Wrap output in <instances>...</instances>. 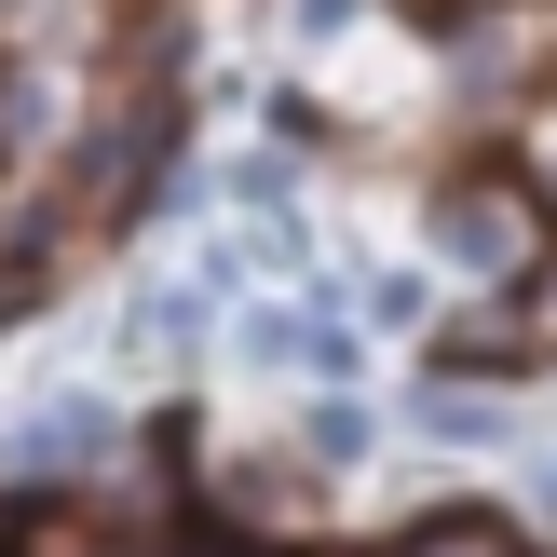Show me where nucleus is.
I'll use <instances>...</instances> for the list:
<instances>
[{"label": "nucleus", "instance_id": "nucleus-1", "mask_svg": "<svg viewBox=\"0 0 557 557\" xmlns=\"http://www.w3.org/2000/svg\"><path fill=\"white\" fill-rule=\"evenodd\" d=\"M435 245H449L476 286H517V272L557 245L544 177H517V163H476V177H449V190H435Z\"/></svg>", "mask_w": 557, "mask_h": 557}, {"label": "nucleus", "instance_id": "nucleus-2", "mask_svg": "<svg viewBox=\"0 0 557 557\" xmlns=\"http://www.w3.org/2000/svg\"><path fill=\"white\" fill-rule=\"evenodd\" d=\"M163 150H177L163 96H109V109H96V136L69 150V190H54V218H69V232H109V218H123L136 190L163 177Z\"/></svg>", "mask_w": 557, "mask_h": 557}, {"label": "nucleus", "instance_id": "nucleus-3", "mask_svg": "<svg viewBox=\"0 0 557 557\" xmlns=\"http://www.w3.org/2000/svg\"><path fill=\"white\" fill-rule=\"evenodd\" d=\"M449 354H462V368H544V354H557V245L517 272L504 299H476V313L449 326Z\"/></svg>", "mask_w": 557, "mask_h": 557}, {"label": "nucleus", "instance_id": "nucleus-4", "mask_svg": "<svg viewBox=\"0 0 557 557\" xmlns=\"http://www.w3.org/2000/svg\"><path fill=\"white\" fill-rule=\"evenodd\" d=\"M462 82H476V96H531V82H557V14H531V0L462 14Z\"/></svg>", "mask_w": 557, "mask_h": 557}, {"label": "nucleus", "instance_id": "nucleus-5", "mask_svg": "<svg viewBox=\"0 0 557 557\" xmlns=\"http://www.w3.org/2000/svg\"><path fill=\"white\" fill-rule=\"evenodd\" d=\"M395 557H531V544H517L504 517H476V504H462V517H422V531H408Z\"/></svg>", "mask_w": 557, "mask_h": 557}, {"label": "nucleus", "instance_id": "nucleus-6", "mask_svg": "<svg viewBox=\"0 0 557 557\" xmlns=\"http://www.w3.org/2000/svg\"><path fill=\"white\" fill-rule=\"evenodd\" d=\"M96 435H109L96 408H54V422H27V462H41V476H69V462L96 449Z\"/></svg>", "mask_w": 557, "mask_h": 557}, {"label": "nucleus", "instance_id": "nucleus-7", "mask_svg": "<svg viewBox=\"0 0 557 557\" xmlns=\"http://www.w3.org/2000/svg\"><path fill=\"white\" fill-rule=\"evenodd\" d=\"M313 449H326V462H354V449H368V408L326 395V408H313Z\"/></svg>", "mask_w": 557, "mask_h": 557}, {"label": "nucleus", "instance_id": "nucleus-8", "mask_svg": "<svg viewBox=\"0 0 557 557\" xmlns=\"http://www.w3.org/2000/svg\"><path fill=\"white\" fill-rule=\"evenodd\" d=\"M422 422H435V435H490V395H462V381H435V395H422Z\"/></svg>", "mask_w": 557, "mask_h": 557}, {"label": "nucleus", "instance_id": "nucleus-9", "mask_svg": "<svg viewBox=\"0 0 557 557\" xmlns=\"http://www.w3.org/2000/svg\"><path fill=\"white\" fill-rule=\"evenodd\" d=\"M341 14H354V0H299V27H341Z\"/></svg>", "mask_w": 557, "mask_h": 557}, {"label": "nucleus", "instance_id": "nucleus-10", "mask_svg": "<svg viewBox=\"0 0 557 557\" xmlns=\"http://www.w3.org/2000/svg\"><path fill=\"white\" fill-rule=\"evenodd\" d=\"M313 557H368V544H313Z\"/></svg>", "mask_w": 557, "mask_h": 557}]
</instances>
